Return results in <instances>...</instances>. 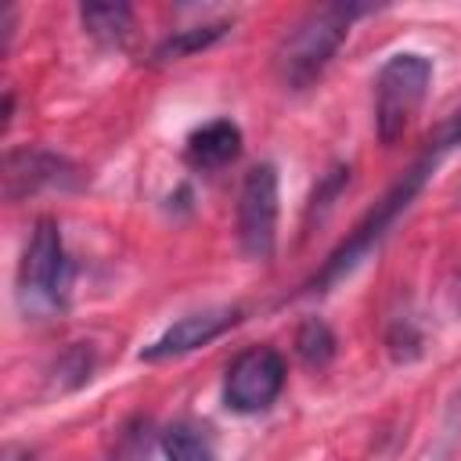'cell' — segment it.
Instances as JSON below:
<instances>
[{
  "mask_svg": "<svg viewBox=\"0 0 461 461\" xmlns=\"http://www.w3.org/2000/svg\"><path fill=\"white\" fill-rule=\"evenodd\" d=\"M367 14L364 4H321L310 7L277 43L274 65L288 90H306L335 58L342 40L349 36V25Z\"/></svg>",
  "mask_w": 461,
  "mask_h": 461,
  "instance_id": "cell-1",
  "label": "cell"
},
{
  "mask_svg": "<svg viewBox=\"0 0 461 461\" xmlns=\"http://www.w3.org/2000/svg\"><path fill=\"white\" fill-rule=\"evenodd\" d=\"M68 281H72V267L65 256L61 227H58V220L40 216L32 234H29V245L22 252L18 281H14L18 285L14 295H18L22 313L32 321H47L58 310H65Z\"/></svg>",
  "mask_w": 461,
  "mask_h": 461,
  "instance_id": "cell-2",
  "label": "cell"
},
{
  "mask_svg": "<svg viewBox=\"0 0 461 461\" xmlns=\"http://www.w3.org/2000/svg\"><path fill=\"white\" fill-rule=\"evenodd\" d=\"M429 173H432V155H425L421 162H414V166L389 187V194H385V198H382V202H378V205L353 227V234H349V238L324 259V267L310 277L306 288H310V292H324L328 285H335L339 277H346V274H349V270H353V267H357V263H360V259H364V256L389 234V227H393L396 216L414 202V194L421 191V184H425Z\"/></svg>",
  "mask_w": 461,
  "mask_h": 461,
  "instance_id": "cell-3",
  "label": "cell"
},
{
  "mask_svg": "<svg viewBox=\"0 0 461 461\" xmlns=\"http://www.w3.org/2000/svg\"><path fill=\"white\" fill-rule=\"evenodd\" d=\"M432 83V58L418 50L393 54L375 76V133L382 144H396L414 122Z\"/></svg>",
  "mask_w": 461,
  "mask_h": 461,
  "instance_id": "cell-4",
  "label": "cell"
},
{
  "mask_svg": "<svg viewBox=\"0 0 461 461\" xmlns=\"http://www.w3.org/2000/svg\"><path fill=\"white\" fill-rule=\"evenodd\" d=\"M238 241L245 256L267 263L277 249V169L259 162L245 173L238 194Z\"/></svg>",
  "mask_w": 461,
  "mask_h": 461,
  "instance_id": "cell-5",
  "label": "cell"
},
{
  "mask_svg": "<svg viewBox=\"0 0 461 461\" xmlns=\"http://www.w3.org/2000/svg\"><path fill=\"white\" fill-rule=\"evenodd\" d=\"M281 385H285V357L274 346H249L227 367L223 403L234 414H259L277 400Z\"/></svg>",
  "mask_w": 461,
  "mask_h": 461,
  "instance_id": "cell-6",
  "label": "cell"
},
{
  "mask_svg": "<svg viewBox=\"0 0 461 461\" xmlns=\"http://www.w3.org/2000/svg\"><path fill=\"white\" fill-rule=\"evenodd\" d=\"M241 321L238 306H209L198 313H187L180 321H173L151 346L140 349V360H169V357H184L194 353L202 346H209L212 339H220L223 331H230Z\"/></svg>",
  "mask_w": 461,
  "mask_h": 461,
  "instance_id": "cell-7",
  "label": "cell"
},
{
  "mask_svg": "<svg viewBox=\"0 0 461 461\" xmlns=\"http://www.w3.org/2000/svg\"><path fill=\"white\" fill-rule=\"evenodd\" d=\"M0 180H4V198L14 202L40 187H61L65 180H72V166L40 148H14L4 155Z\"/></svg>",
  "mask_w": 461,
  "mask_h": 461,
  "instance_id": "cell-8",
  "label": "cell"
},
{
  "mask_svg": "<svg viewBox=\"0 0 461 461\" xmlns=\"http://www.w3.org/2000/svg\"><path fill=\"white\" fill-rule=\"evenodd\" d=\"M241 155V130L230 119H212L198 126L184 144V162L198 173H216Z\"/></svg>",
  "mask_w": 461,
  "mask_h": 461,
  "instance_id": "cell-9",
  "label": "cell"
},
{
  "mask_svg": "<svg viewBox=\"0 0 461 461\" xmlns=\"http://www.w3.org/2000/svg\"><path fill=\"white\" fill-rule=\"evenodd\" d=\"M162 457L166 461H216V439L198 421H173L162 432Z\"/></svg>",
  "mask_w": 461,
  "mask_h": 461,
  "instance_id": "cell-10",
  "label": "cell"
},
{
  "mask_svg": "<svg viewBox=\"0 0 461 461\" xmlns=\"http://www.w3.org/2000/svg\"><path fill=\"white\" fill-rule=\"evenodd\" d=\"M79 22L97 43L119 47L133 29V11L126 4H83L79 7Z\"/></svg>",
  "mask_w": 461,
  "mask_h": 461,
  "instance_id": "cell-11",
  "label": "cell"
},
{
  "mask_svg": "<svg viewBox=\"0 0 461 461\" xmlns=\"http://www.w3.org/2000/svg\"><path fill=\"white\" fill-rule=\"evenodd\" d=\"M227 29H230V22H202V25L173 29V32L155 47V61H180V58H191V54L212 47L216 40H223Z\"/></svg>",
  "mask_w": 461,
  "mask_h": 461,
  "instance_id": "cell-12",
  "label": "cell"
},
{
  "mask_svg": "<svg viewBox=\"0 0 461 461\" xmlns=\"http://www.w3.org/2000/svg\"><path fill=\"white\" fill-rule=\"evenodd\" d=\"M335 349H339V339H335V331L324 321L310 317V321L299 324V331H295V353H299V360L306 367H313V371L328 367L331 357H335Z\"/></svg>",
  "mask_w": 461,
  "mask_h": 461,
  "instance_id": "cell-13",
  "label": "cell"
},
{
  "mask_svg": "<svg viewBox=\"0 0 461 461\" xmlns=\"http://www.w3.org/2000/svg\"><path fill=\"white\" fill-rule=\"evenodd\" d=\"M349 184V166H331L321 180H317V187H313V198H310V212H306V220H321L331 205H335V198L342 194V187Z\"/></svg>",
  "mask_w": 461,
  "mask_h": 461,
  "instance_id": "cell-14",
  "label": "cell"
},
{
  "mask_svg": "<svg viewBox=\"0 0 461 461\" xmlns=\"http://www.w3.org/2000/svg\"><path fill=\"white\" fill-rule=\"evenodd\" d=\"M90 367H94V353L86 349V346H72L61 360H58V378L65 382V389H76V385H83L86 378H90Z\"/></svg>",
  "mask_w": 461,
  "mask_h": 461,
  "instance_id": "cell-15",
  "label": "cell"
},
{
  "mask_svg": "<svg viewBox=\"0 0 461 461\" xmlns=\"http://www.w3.org/2000/svg\"><path fill=\"white\" fill-rule=\"evenodd\" d=\"M418 346H421V335L411 328V321H396L393 331H389V349L396 360H411L418 357Z\"/></svg>",
  "mask_w": 461,
  "mask_h": 461,
  "instance_id": "cell-16",
  "label": "cell"
},
{
  "mask_svg": "<svg viewBox=\"0 0 461 461\" xmlns=\"http://www.w3.org/2000/svg\"><path fill=\"white\" fill-rule=\"evenodd\" d=\"M4 461H32V450H25V447H4Z\"/></svg>",
  "mask_w": 461,
  "mask_h": 461,
  "instance_id": "cell-17",
  "label": "cell"
},
{
  "mask_svg": "<svg viewBox=\"0 0 461 461\" xmlns=\"http://www.w3.org/2000/svg\"><path fill=\"white\" fill-rule=\"evenodd\" d=\"M447 140L450 144H461V108L454 112V119H450V130H447Z\"/></svg>",
  "mask_w": 461,
  "mask_h": 461,
  "instance_id": "cell-18",
  "label": "cell"
}]
</instances>
